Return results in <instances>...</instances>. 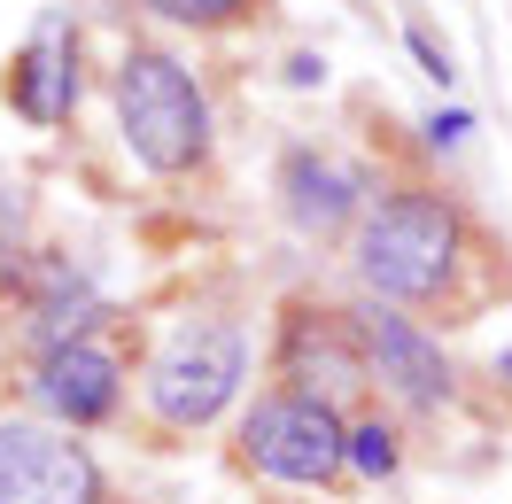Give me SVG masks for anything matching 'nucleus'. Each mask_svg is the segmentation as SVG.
I'll return each mask as SVG.
<instances>
[{
	"mask_svg": "<svg viewBox=\"0 0 512 504\" xmlns=\"http://www.w3.org/2000/svg\"><path fill=\"white\" fill-rule=\"evenodd\" d=\"M357 318V342H365V365H373V380H388L404 404H443L450 396V357L427 334H419L412 318L396 311H350Z\"/></svg>",
	"mask_w": 512,
	"mask_h": 504,
	"instance_id": "8",
	"label": "nucleus"
},
{
	"mask_svg": "<svg viewBox=\"0 0 512 504\" xmlns=\"http://www.w3.org/2000/svg\"><path fill=\"white\" fill-rule=\"evenodd\" d=\"M241 458L272 481H295V489H319L350 466V427L326 396H303V388H280L241 419Z\"/></svg>",
	"mask_w": 512,
	"mask_h": 504,
	"instance_id": "4",
	"label": "nucleus"
},
{
	"mask_svg": "<svg viewBox=\"0 0 512 504\" xmlns=\"http://www.w3.org/2000/svg\"><path fill=\"white\" fill-rule=\"evenodd\" d=\"M396 458H404V450H396V427H388V419H357L350 427V466L365 473V481H388Z\"/></svg>",
	"mask_w": 512,
	"mask_h": 504,
	"instance_id": "11",
	"label": "nucleus"
},
{
	"mask_svg": "<svg viewBox=\"0 0 512 504\" xmlns=\"http://www.w3.org/2000/svg\"><path fill=\"white\" fill-rule=\"evenodd\" d=\"M466 218L435 187H396L357 218V272L381 303H435L458 272Z\"/></svg>",
	"mask_w": 512,
	"mask_h": 504,
	"instance_id": "1",
	"label": "nucleus"
},
{
	"mask_svg": "<svg viewBox=\"0 0 512 504\" xmlns=\"http://www.w3.org/2000/svg\"><path fill=\"white\" fill-rule=\"evenodd\" d=\"M109 94H117V132H125V148L156 179H179L194 163L210 156V101L194 86V70L179 55H163V47H132L117 78H109Z\"/></svg>",
	"mask_w": 512,
	"mask_h": 504,
	"instance_id": "2",
	"label": "nucleus"
},
{
	"mask_svg": "<svg viewBox=\"0 0 512 504\" xmlns=\"http://www.w3.org/2000/svg\"><path fill=\"white\" fill-rule=\"evenodd\" d=\"M32 396L63 427H101L109 411L125 404V365H117V349H101L94 334L86 342H63V349H39V380Z\"/></svg>",
	"mask_w": 512,
	"mask_h": 504,
	"instance_id": "6",
	"label": "nucleus"
},
{
	"mask_svg": "<svg viewBox=\"0 0 512 504\" xmlns=\"http://www.w3.org/2000/svg\"><path fill=\"white\" fill-rule=\"evenodd\" d=\"M280 194H288V218L303 225V233H319V241L357 218V179L334 156H319V148H295V156L280 163Z\"/></svg>",
	"mask_w": 512,
	"mask_h": 504,
	"instance_id": "10",
	"label": "nucleus"
},
{
	"mask_svg": "<svg viewBox=\"0 0 512 504\" xmlns=\"http://www.w3.org/2000/svg\"><path fill=\"white\" fill-rule=\"evenodd\" d=\"M280 365H288V380H303V396H326V404H334V388H365V380H373L350 311H319V318L303 311V318H288Z\"/></svg>",
	"mask_w": 512,
	"mask_h": 504,
	"instance_id": "9",
	"label": "nucleus"
},
{
	"mask_svg": "<svg viewBox=\"0 0 512 504\" xmlns=\"http://www.w3.org/2000/svg\"><path fill=\"white\" fill-rule=\"evenodd\" d=\"M288 78H295V86H319V78H326V63H319V55H295V70H288Z\"/></svg>",
	"mask_w": 512,
	"mask_h": 504,
	"instance_id": "14",
	"label": "nucleus"
},
{
	"mask_svg": "<svg viewBox=\"0 0 512 504\" xmlns=\"http://www.w3.org/2000/svg\"><path fill=\"white\" fill-rule=\"evenodd\" d=\"M241 380H249V342H241V326H225V318H187V326L148 357V411H156L163 427H210V419L233 404Z\"/></svg>",
	"mask_w": 512,
	"mask_h": 504,
	"instance_id": "3",
	"label": "nucleus"
},
{
	"mask_svg": "<svg viewBox=\"0 0 512 504\" xmlns=\"http://www.w3.org/2000/svg\"><path fill=\"white\" fill-rule=\"evenodd\" d=\"M0 504H101V466L70 427L0 419Z\"/></svg>",
	"mask_w": 512,
	"mask_h": 504,
	"instance_id": "5",
	"label": "nucleus"
},
{
	"mask_svg": "<svg viewBox=\"0 0 512 504\" xmlns=\"http://www.w3.org/2000/svg\"><path fill=\"white\" fill-rule=\"evenodd\" d=\"M8 101H16V117H32V125H63L70 109H78V32H70L63 16H39L32 39L16 47Z\"/></svg>",
	"mask_w": 512,
	"mask_h": 504,
	"instance_id": "7",
	"label": "nucleus"
},
{
	"mask_svg": "<svg viewBox=\"0 0 512 504\" xmlns=\"http://www.w3.org/2000/svg\"><path fill=\"white\" fill-rule=\"evenodd\" d=\"M412 55L427 63V78H435V86H450V55H443V47H435L427 32H412Z\"/></svg>",
	"mask_w": 512,
	"mask_h": 504,
	"instance_id": "13",
	"label": "nucleus"
},
{
	"mask_svg": "<svg viewBox=\"0 0 512 504\" xmlns=\"http://www.w3.org/2000/svg\"><path fill=\"white\" fill-rule=\"evenodd\" d=\"M148 16H163V24H194V32H218V24H241L256 0H140Z\"/></svg>",
	"mask_w": 512,
	"mask_h": 504,
	"instance_id": "12",
	"label": "nucleus"
},
{
	"mask_svg": "<svg viewBox=\"0 0 512 504\" xmlns=\"http://www.w3.org/2000/svg\"><path fill=\"white\" fill-rule=\"evenodd\" d=\"M497 373H505V380H512V349H505V357H497Z\"/></svg>",
	"mask_w": 512,
	"mask_h": 504,
	"instance_id": "15",
	"label": "nucleus"
}]
</instances>
